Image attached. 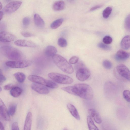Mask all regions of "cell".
<instances>
[{"instance_id":"cell-20","label":"cell","mask_w":130,"mask_h":130,"mask_svg":"<svg viewBox=\"0 0 130 130\" xmlns=\"http://www.w3.org/2000/svg\"><path fill=\"white\" fill-rule=\"evenodd\" d=\"M57 50L54 46L49 45L45 49L44 52L45 54L49 57H53L56 53Z\"/></svg>"},{"instance_id":"cell-11","label":"cell","mask_w":130,"mask_h":130,"mask_svg":"<svg viewBox=\"0 0 130 130\" xmlns=\"http://www.w3.org/2000/svg\"><path fill=\"white\" fill-rule=\"evenodd\" d=\"M16 37L14 35L7 31H2L0 33V41L3 43H7L14 41Z\"/></svg>"},{"instance_id":"cell-40","label":"cell","mask_w":130,"mask_h":130,"mask_svg":"<svg viewBox=\"0 0 130 130\" xmlns=\"http://www.w3.org/2000/svg\"><path fill=\"white\" fill-rule=\"evenodd\" d=\"M0 85H1L6 80L5 77L3 75L1 71L0 70Z\"/></svg>"},{"instance_id":"cell-47","label":"cell","mask_w":130,"mask_h":130,"mask_svg":"<svg viewBox=\"0 0 130 130\" xmlns=\"http://www.w3.org/2000/svg\"><path fill=\"white\" fill-rule=\"evenodd\" d=\"M1 87H0V91H1Z\"/></svg>"},{"instance_id":"cell-13","label":"cell","mask_w":130,"mask_h":130,"mask_svg":"<svg viewBox=\"0 0 130 130\" xmlns=\"http://www.w3.org/2000/svg\"><path fill=\"white\" fill-rule=\"evenodd\" d=\"M0 114L3 118L5 120L9 121L10 119V115L8 110L2 100L0 99Z\"/></svg>"},{"instance_id":"cell-9","label":"cell","mask_w":130,"mask_h":130,"mask_svg":"<svg viewBox=\"0 0 130 130\" xmlns=\"http://www.w3.org/2000/svg\"><path fill=\"white\" fill-rule=\"evenodd\" d=\"M116 69L120 75L130 82V70L125 65L123 64L118 65Z\"/></svg>"},{"instance_id":"cell-27","label":"cell","mask_w":130,"mask_h":130,"mask_svg":"<svg viewBox=\"0 0 130 130\" xmlns=\"http://www.w3.org/2000/svg\"><path fill=\"white\" fill-rule=\"evenodd\" d=\"M17 106L15 104H11L9 106L8 111L10 115L12 116L15 113L17 109Z\"/></svg>"},{"instance_id":"cell-34","label":"cell","mask_w":130,"mask_h":130,"mask_svg":"<svg viewBox=\"0 0 130 130\" xmlns=\"http://www.w3.org/2000/svg\"><path fill=\"white\" fill-rule=\"evenodd\" d=\"M30 19L28 17L24 18L22 21V24L23 27L25 28L27 27L30 23Z\"/></svg>"},{"instance_id":"cell-18","label":"cell","mask_w":130,"mask_h":130,"mask_svg":"<svg viewBox=\"0 0 130 130\" xmlns=\"http://www.w3.org/2000/svg\"><path fill=\"white\" fill-rule=\"evenodd\" d=\"M34 19L35 24L37 27L40 28H42L44 27V22L39 15L37 14H35Z\"/></svg>"},{"instance_id":"cell-31","label":"cell","mask_w":130,"mask_h":130,"mask_svg":"<svg viewBox=\"0 0 130 130\" xmlns=\"http://www.w3.org/2000/svg\"><path fill=\"white\" fill-rule=\"evenodd\" d=\"M124 98L128 102H130V91L128 90H124L123 93Z\"/></svg>"},{"instance_id":"cell-24","label":"cell","mask_w":130,"mask_h":130,"mask_svg":"<svg viewBox=\"0 0 130 130\" xmlns=\"http://www.w3.org/2000/svg\"><path fill=\"white\" fill-rule=\"evenodd\" d=\"M14 76L17 81L20 83L23 82L26 79L25 75L21 72H16L14 74Z\"/></svg>"},{"instance_id":"cell-30","label":"cell","mask_w":130,"mask_h":130,"mask_svg":"<svg viewBox=\"0 0 130 130\" xmlns=\"http://www.w3.org/2000/svg\"><path fill=\"white\" fill-rule=\"evenodd\" d=\"M125 27L127 31H130V14L128 15L125 19Z\"/></svg>"},{"instance_id":"cell-2","label":"cell","mask_w":130,"mask_h":130,"mask_svg":"<svg viewBox=\"0 0 130 130\" xmlns=\"http://www.w3.org/2000/svg\"><path fill=\"white\" fill-rule=\"evenodd\" d=\"M0 51L5 56L12 60H20L23 57V54L21 51L9 45L2 46L0 48Z\"/></svg>"},{"instance_id":"cell-10","label":"cell","mask_w":130,"mask_h":130,"mask_svg":"<svg viewBox=\"0 0 130 130\" xmlns=\"http://www.w3.org/2000/svg\"><path fill=\"white\" fill-rule=\"evenodd\" d=\"M31 87L34 91L40 94H46L49 92L48 89L46 86L38 83L34 82L32 83Z\"/></svg>"},{"instance_id":"cell-37","label":"cell","mask_w":130,"mask_h":130,"mask_svg":"<svg viewBox=\"0 0 130 130\" xmlns=\"http://www.w3.org/2000/svg\"><path fill=\"white\" fill-rule=\"evenodd\" d=\"M21 34L23 36L26 37H30L34 36L32 33L27 32H22Z\"/></svg>"},{"instance_id":"cell-16","label":"cell","mask_w":130,"mask_h":130,"mask_svg":"<svg viewBox=\"0 0 130 130\" xmlns=\"http://www.w3.org/2000/svg\"><path fill=\"white\" fill-rule=\"evenodd\" d=\"M67 107L72 115L78 120L80 119V115L75 106L73 104L69 103L67 105Z\"/></svg>"},{"instance_id":"cell-14","label":"cell","mask_w":130,"mask_h":130,"mask_svg":"<svg viewBox=\"0 0 130 130\" xmlns=\"http://www.w3.org/2000/svg\"><path fill=\"white\" fill-rule=\"evenodd\" d=\"M115 56L117 60L123 61L130 57V53L123 50H120L117 52Z\"/></svg>"},{"instance_id":"cell-26","label":"cell","mask_w":130,"mask_h":130,"mask_svg":"<svg viewBox=\"0 0 130 130\" xmlns=\"http://www.w3.org/2000/svg\"><path fill=\"white\" fill-rule=\"evenodd\" d=\"M112 8L110 7L106 8L103 11L102 15L104 18L106 19L108 18L111 14Z\"/></svg>"},{"instance_id":"cell-17","label":"cell","mask_w":130,"mask_h":130,"mask_svg":"<svg viewBox=\"0 0 130 130\" xmlns=\"http://www.w3.org/2000/svg\"><path fill=\"white\" fill-rule=\"evenodd\" d=\"M32 121V114L31 112H29L27 114L26 118L24 127V130H30L31 129Z\"/></svg>"},{"instance_id":"cell-19","label":"cell","mask_w":130,"mask_h":130,"mask_svg":"<svg viewBox=\"0 0 130 130\" xmlns=\"http://www.w3.org/2000/svg\"><path fill=\"white\" fill-rule=\"evenodd\" d=\"M121 47L124 50H128L130 48V36L127 35L124 37L120 43Z\"/></svg>"},{"instance_id":"cell-4","label":"cell","mask_w":130,"mask_h":130,"mask_svg":"<svg viewBox=\"0 0 130 130\" xmlns=\"http://www.w3.org/2000/svg\"><path fill=\"white\" fill-rule=\"evenodd\" d=\"M48 76L52 80L59 84H68L73 82V79L70 77L59 73L51 72L48 74Z\"/></svg>"},{"instance_id":"cell-5","label":"cell","mask_w":130,"mask_h":130,"mask_svg":"<svg viewBox=\"0 0 130 130\" xmlns=\"http://www.w3.org/2000/svg\"><path fill=\"white\" fill-rule=\"evenodd\" d=\"M28 79L33 82L40 84L51 88H56L58 87L57 84L55 82L46 80L40 76L31 75L28 76Z\"/></svg>"},{"instance_id":"cell-46","label":"cell","mask_w":130,"mask_h":130,"mask_svg":"<svg viewBox=\"0 0 130 130\" xmlns=\"http://www.w3.org/2000/svg\"><path fill=\"white\" fill-rule=\"evenodd\" d=\"M11 0H5V1L6 2H9Z\"/></svg>"},{"instance_id":"cell-8","label":"cell","mask_w":130,"mask_h":130,"mask_svg":"<svg viewBox=\"0 0 130 130\" xmlns=\"http://www.w3.org/2000/svg\"><path fill=\"white\" fill-rule=\"evenodd\" d=\"M90 74L91 73L90 70L84 67L80 68L77 70L76 77L79 80L84 81L89 78Z\"/></svg>"},{"instance_id":"cell-15","label":"cell","mask_w":130,"mask_h":130,"mask_svg":"<svg viewBox=\"0 0 130 130\" xmlns=\"http://www.w3.org/2000/svg\"><path fill=\"white\" fill-rule=\"evenodd\" d=\"M88 113L90 116L94 119L95 122L98 124H100L102 122L101 117L97 110L94 108H90L88 110Z\"/></svg>"},{"instance_id":"cell-41","label":"cell","mask_w":130,"mask_h":130,"mask_svg":"<svg viewBox=\"0 0 130 130\" xmlns=\"http://www.w3.org/2000/svg\"><path fill=\"white\" fill-rule=\"evenodd\" d=\"M103 6L102 5H96L91 8L90 9V11H93L98 9L101 8Z\"/></svg>"},{"instance_id":"cell-7","label":"cell","mask_w":130,"mask_h":130,"mask_svg":"<svg viewBox=\"0 0 130 130\" xmlns=\"http://www.w3.org/2000/svg\"><path fill=\"white\" fill-rule=\"evenodd\" d=\"M22 4V2L19 1H14L10 2L3 9L4 11L6 13H11L18 10Z\"/></svg>"},{"instance_id":"cell-32","label":"cell","mask_w":130,"mask_h":130,"mask_svg":"<svg viewBox=\"0 0 130 130\" xmlns=\"http://www.w3.org/2000/svg\"><path fill=\"white\" fill-rule=\"evenodd\" d=\"M103 41L104 43L107 45L109 44L112 42V39L110 36L107 35L103 38Z\"/></svg>"},{"instance_id":"cell-25","label":"cell","mask_w":130,"mask_h":130,"mask_svg":"<svg viewBox=\"0 0 130 130\" xmlns=\"http://www.w3.org/2000/svg\"><path fill=\"white\" fill-rule=\"evenodd\" d=\"M63 21L62 18L59 19L54 21L51 24L50 27L53 29H57L62 24Z\"/></svg>"},{"instance_id":"cell-39","label":"cell","mask_w":130,"mask_h":130,"mask_svg":"<svg viewBox=\"0 0 130 130\" xmlns=\"http://www.w3.org/2000/svg\"><path fill=\"white\" fill-rule=\"evenodd\" d=\"M11 129L12 130H19L18 124L17 122H15L13 123L11 126Z\"/></svg>"},{"instance_id":"cell-21","label":"cell","mask_w":130,"mask_h":130,"mask_svg":"<svg viewBox=\"0 0 130 130\" xmlns=\"http://www.w3.org/2000/svg\"><path fill=\"white\" fill-rule=\"evenodd\" d=\"M65 6L64 2L62 0H59L56 2L54 3L53 8L55 11H60L63 9Z\"/></svg>"},{"instance_id":"cell-6","label":"cell","mask_w":130,"mask_h":130,"mask_svg":"<svg viewBox=\"0 0 130 130\" xmlns=\"http://www.w3.org/2000/svg\"><path fill=\"white\" fill-rule=\"evenodd\" d=\"M32 63V61L31 60L20 59L7 61L5 63V64L10 68H19L28 67Z\"/></svg>"},{"instance_id":"cell-35","label":"cell","mask_w":130,"mask_h":130,"mask_svg":"<svg viewBox=\"0 0 130 130\" xmlns=\"http://www.w3.org/2000/svg\"><path fill=\"white\" fill-rule=\"evenodd\" d=\"M79 57L76 56H74L71 57L69 60V63L71 64H74L76 63L78 61Z\"/></svg>"},{"instance_id":"cell-22","label":"cell","mask_w":130,"mask_h":130,"mask_svg":"<svg viewBox=\"0 0 130 130\" xmlns=\"http://www.w3.org/2000/svg\"><path fill=\"white\" fill-rule=\"evenodd\" d=\"M22 92V90L18 87H14L10 90V93L14 97H18L20 96Z\"/></svg>"},{"instance_id":"cell-12","label":"cell","mask_w":130,"mask_h":130,"mask_svg":"<svg viewBox=\"0 0 130 130\" xmlns=\"http://www.w3.org/2000/svg\"><path fill=\"white\" fill-rule=\"evenodd\" d=\"M14 43L16 45L20 47H35L36 44L33 42L26 40L19 39L15 41Z\"/></svg>"},{"instance_id":"cell-43","label":"cell","mask_w":130,"mask_h":130,"mask_svg":"<svg viewBox=\"0 0 130 130\" xmlns=\"http://www.w3.org/2000/svg\"><path fill=\"white\" fill-rule=\"evenodd\" d=\"M4 15V13L3 12L0 11V20L2 19L3 16Z\"/></svg>"},{"instance_id":"cell-29","label":"cell","mask_w":130,"mask_h":130,"mask_svg":"<svg viewBox=\"0 0 130 130\" xmlns=\"http://www.w3.org/2000/svg\"><path fill=\"white\" fill-rule=\"evenodd\" d=\"M103 67L107 69H111L112 66L111 62L108 60H105L103 61L102 62Z\"/></svg>"},{"instance_id":"cell-45","label":"cell","mask_w":130,"mask_h":130,"mask_svg":"<svg viewBox=\"0 0 130 130\" xmlns=\"http://www.w3.org/2000/svg\"><path fill=\"white\" fill-rule=\"evenodd\" d=\"M0 10H1V9L2 8V5L1 4V3L0 4Z\"/></svg>"},{"instance_id":"cell-42","label":"cell","mask_w":130,"mask_h":130,"mask_svg":"<svg viewBox=\"0 0 130 130\" xmlns=\"http://www.w3.org/2000/svg\"><path fill=\"white\" fill-rule=\"evenodd\" d=\"M0 130H4V126L1 122H0Z\"/></svg>"},{"instance_id":"cell-3","label":"cell","mask_w":130,"mask_h":130,"mask_svg":"<svg viewBox=\"0 0 130 130\" xmlns=\"http://www.w3.org/2000/svg\"><path fill=\"white\" fill-rule=\"evenodd\" d=\"M52 58L54 63L62 71L69 74H71L73 72L72 66L62 56L56 54Z\"/></svg>"},{"instance_id":"cell-44","label":"cell","mask_w":130,"mask_h":130,"mask_svg":"<svg viewBox=\"0 0 130 130\" xmlns=\"http://www.w3.org/2000/svg\"><path fill=\"white\" fill-rule=\"evenodd\" d=\"M68 1L70 2H74V0H67Z\"/></svg>"},{"instance_id":"cell-36","label":"cell","mask_w":130,"mask_h":130,"mask_svg":"<svg viewBox=\"0 0 130 130\" xmlns=\"http://www.w3.org/2000/svg\"><path fill=\"white\" fill-rule=\"evenodd\" d=\"M84 67H85V65L81 62L78 61L76 63L75 66V68L77 70L80 68Z\"/></svg>"},{"instance_id":"cell-33","label":"cell","mask_w":130,"mask_h":130,"mask_svg":"<svg viewBox=\"0 0 130 130\" xmlns=\"http://www.w3.org/2000/svg\"><path fill=\"white\" fill-rule=\"evenodd\" d=\"M98 46L100 48L104 50H109L111 49V47L110 46L102 43H99Z\"/></svg>"},{"instance_id":"cell-28","label":"cell","mask_w":130,"mask_h":130,"mask_svg":"<svg viewBox=\"0 0 130 130\" xmlns=\"http://www.w3.org/2000/svg\"><path fill=\"white\" fill-rule=\"evenodd\" d=\"M58 44L62 47H66L67 45V42L66 40L64 38H60L58 40Z\"/></svg>"},{"instance_id":"cell-38","label":"cell","mask_w":130,"mask_h":130,"mask_svg":"<svg viewBox=\"0 0 130 130\" xmlns=\"http://www.w3.org/2000/svg\"><path fill=\"white\" fill-rule=\"evenodd\" d=\"M14 87V86L13 84H10L5 85L4 86V88L5 90H11Z\"/></svg>"},{"instance_id":"cell-1","label":"cell","mask_w":130,"mask_h":130,"mask_svg":"<svg viewBox=\"0 0 130 130\" xmlns=\"http://www.w3.org/2000/svg\"><path fill=\"white\" fill-rule=\"evenodd\" d=\"M75 91V96H79L87 100L93 98V93L92 88L89 85L79 83L74 85Z\"/></svg>"},{"instance_id":"cell-23","label":"cell","mask_w":130,"mask_h":130,"mask_svg":"<svg viewBox=\"0 0 130 130\" xmlns=\"http://www.w3.org/2000/svg\"><path fill=\"white\" fill-rule=\"evenodd\" d=\"M87 121L88 127L90 130H98V127L95 125L92 119L90 116L87 117Z\"/></svg>"}]
</instances>
